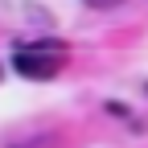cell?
Returning a JSON list of instances; mask_svg holds the SVG:
<instances>
[{
  "instance_id": "obj_1",
  "label": "cell",
  "mask_w": 148,
  "mask_h": 148,
  "mask_svg": "<svg viewBox=\"0 0 148 148\" xmlns=\"http://www.w3.org/2000/svg\"><path fill=\"white\" fill-rule=\"evenodd\" d=\"M70 62V45L66 41H53V37H45V41H33V45H21L16 49V74H25V78L33 82H45V78H58V74L66 70Z\"/></svg>"
},
{
  "instance_id": "obj_2",
  "label": "cell",
  "mask_w": 148,
  "mask_h": 148,
  "mask_svg": "<svg viewBox=\"0 0 148 148\" xmlns=\"http://www.w3.org/2000/svg\"><path fill=\"white\" fill-rule=\"evenodd\" d=\"M86 4H90V8H115L119 0H86Z\"/></svg>"
}]
</instances>
